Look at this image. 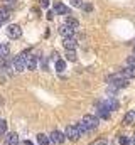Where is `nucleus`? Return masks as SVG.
<instances>
[{"label": "nucleus", "instance_id": "1", "mask_svg": "<svg viewBox=\"0 0 135 145\" xmlns=\"http://www.w3.org/2000/svg\"><path fill=\"white\" fill-rule=\"evenodd\" d=\"M128 81L127 78H123L122 74H113L111 76V88H127Z\"/></svg>", "mask_w": 135, "mask_h": 145}, {"label": "nucleus", "instance_id": "2", "mask_svg": "<svg viewBox=\"0 0 135 145\" xmlns=\"http://www.w3.org/2000/svg\"><path fill=\"white\" fill-rule=\"evenodd\" d=\"M79 137H81V133H79L78 127H76V125H68V128H66V138H69L71 142H76V140H79Z\"/></svg>", "mask_w": 135, "mask_h": 145}, {"label": "nucleus", "instance_id": "3", "mask_svg": "<svg viewBox=\"0 0 135 145\" xmlns=\"http://www.w3.org/2000/svg\"><path fill=\"white\" fill-rule=\"evenodd\" d=\"M12 66H14V69H15L17 72H22V71H26V69H27V68H26V59H24V56H22V54H19V56H15V57H14Z\"/></svg>", "mask_w": 135, "mask_h": 145}, {"label": "nucleus", "instance_id": "4", "mask_svg": "<svg viewBox=\"0 0 135 145\" xmlns=\"http://www.w3.org/2000/svg\"><path fill=\"white\" fill-rule=\"evenodd\" d=\"M83 123L86 125L88 130H95V128L98 127V118L93 116V115H85V116H83Z\"/></svg>", "mask_w": 135, "mask_h": 145}, {"label": "nucleus", "instance_id": "5", "mask_svg": "<svg viewBox=\"0 0 135 145\" xmlns=\"http://www.w3.org/2000/svg\"><path fill=\"white\" fill-rule=\"evenodd\" d=\"M7 36L10 37V39H19V37L22 36V29H20V25H17V24L9 25V27H7Z\"/></svg>", "mask_w": 135, "mask_h": 145}, {"label": "nucleus", "instance_id": "6", "mask_svg": "<svg viewBox=\"0 0 135 145\" xmlns=\"http://www.w3.org/2000/svg\"><path fill=\"white\" fill-rule=\"evenodd\" d=\"M49 140H51V142H54V144H63V142L66 140V135H63L59 130H54V132L51 133Z\"/></svg>", "mask_w": 135, "mask_h": 145}, {"label": "nucleus", "instance_id": "7", "mask_svg": "<svg viewBox=\"0 0 135 145\" xmlns=\"http://www.w3.org/2000/svg\"><path fill=\"white\" fill-rule=\"evenodd\" d=\"M3 142H5V145H19V135L17 133H7L5 135V138H3Z\"/></svg>", "mask_w": 135, "mask_h": 145}, {"label": "nucleus", "instance_id": "8", "mask_svg": "<svg viewBox=\"0 0 135 145\" xmlns=\"http://www.w3.org/2000/svg\"><path fill=\"white\" fill-rule=\"evenodd\" d=\"M98 115H100L101 118H105V120L110 118V110L106 108L105 101H100V103H98Z\"/></svg>", "mask_w": 135, "mask_h": 145}, {"label": "nucleus", "instance_id": "9", "mask_svg": "<svg viewBox=\"0 0 135 145\" xmlns=\"http://www.w3.org/2000/svg\"><path fill=\"white\" fill-rule=\"evenodd\" d=\"M76 44H78V42H76L74 37H66V39L63 40V46L66 47L68 51H74V49H76Z\"/></svg>", "mask_w": 135, "mask_h": 145}, {"label": "nucleus", "instance_id": "10", "mask_svg": "<svg viewBox=\"0 0 135 145\" xmlns=\"http://www.w3.org/2000/svg\"><path fill=\"white\" fill-rule=\"evenodd\" d=\"M59 34L64 37V39H66V37H73V36H74V29L68 27L66 24H64V25H61V27H59Z\"/></svg>", "mask_w": 135, "mask_h": 145}, {"label": "nucleus", "instance_id": "11", "mask_svg": "<svg viewBox=\"0 0 135 145\" xmlns=\"http://www.w3.org/2000/svg\"><path fill=\"white\" fill-rule=\"evenodd\" d=\"M35 64H37L35 56H32V54H31V56H27V57H26V68H27V69H31V71H32V69H35Z\"/></svg>", "mask_w": 135, "mask_h": 145}, {"label": "nucleus", "instance_id": "12", "mask_svg": "<svg viewBox=\"0 0 135 145\" xmlns=\"http://www.w3.org/2000/svg\"><path fill=\"white\" fill-rule=\"evenodd\" d=\"M54 12L56 14H63V15H66V14H69V8H68L66 5H63V3H54Z\"/></svg>", "mask_w": 135, "mask_h": 145}, {"label": "nucleus", "instance_id": "13", "mask_svg": "<svg viewBox=\"0 0 135 145\" xmlns=\"http://www.w3.org/2000/svg\"><path fill=\"white\" fill-rule=\"evenodd\" d=\"M120 74H122L123 78H127V79H128V78H135V68H134V66H127V68L120 72Z\"/></svg>", "mask_w": 135, "mask_h": 145}, {"label": "nucleus", "instance_id": "14", "mask_svg": "<svg viewBox=\"0 0 135 145\" xmlns=\"http://www.w3.org/2000/svg\"><path fill=\"white\" fill-rule=\"evenodd\" d=\"M9 17H10V10L7 7H2L0 8V24H3L5 20H9Z\"/></svg>", "mask_w": 135, "mask_h": 145}, {"label": "nucleus", "instance_id": "15", "mask_svg": "<svg viewBox=\"0 0 135 145\" xmlns=\"http://www.w3.org/2000/svg\"><path fill=\"white\" fill-rule=\"evenodd\" d=\"M105 105H106V108L110 110V111H113V110L118 108V101H117V100H113V98H108V100L105 101Z\"/></svg>", "mask_w": 135, "mask_h": 145}, {"label": "nucleus", "instance_id": "16", "mask_svg": "<svg viewBox=\"0 0 135 145\" xmlns=\"http://www.w3.org/2000/svg\"><path fill=\"white\" fill-rule=\"evenodd\" d=\"M37 142H39V145H49V144H51L49 137H47V135H44V133H39V135H37Z\"/></svg>", "mask_w": 135, "mask_h": 145}, {"label": "nucleus", "instance_id": "17", "mask_svg": "<svg viewBox=\"0 0 135 145\" xmlns=\"http://www.w3.org/2000/svg\"><path fill=\"white\" fill-rule=\"evenodd\" d=\"M66 25L68 27H71V29H78L79 24H78V20H76L74 17H68L66 19Z\"/></svg>", "mask_w": 135, "mask_h": 145}, {"label": "nucleus", "instance_id": "18", "mask_svg": "<svg viewBox=\"0 0 135 145\" xmlns=\"http://www.w3.org/2000/svg\"><path fill=\"white\" fill-rule=\"evenodd\" d=\"M134 118H135V111H128V113L125 115V118H123V123H125V125H130V123L134 121Z\"/></svg>", "mask_w": 135, "mask_h": 145}, {"label": "nucleus", "instance_id": "19", "mask_svg": "<svg viewBox=\"0 0 135 145\" xmlns=\"http://www.w3.org/2000/svg\"><path fill=\"white\" fill-rule=\"evenodd\" d=\"M64 69H66V63H64L63 59H58V61H56V71L63 72Z\"/></svg>", "mask_w": 135, "mask_h": 145}, {"label": "nucleus", "instance_id": "20", "mask_svg": "<svg viewBox=\"0 0 135 145\" xmlns=\"http://www.w3.org/2000/svg\"><path fill=\"white\" fill-rule=\"evenodd\" d=\"M9 68V59H7V56H2L0 57V69H7Z\"/></svg>", "mask_w": 135, "mask_h": 145}, {"label": "nucleus", "instance_id": "21", "mask_svg": "<svg viewBox=\"0 0 135 145\" xmlns=\"http://www.w3.org/2000/svg\"><path fill=\"white\" fill-rule=\"evenodd\" d=\"M66 59L68 61H71V63H74V61L78 59V57H76V52H74V51H68L66 52Z\"/></svg>", "mask_w": 135, "mask_h": 145}, {"label": "nucleus", "instance_id": "22", "mask_svg": "<svg viewBox=\"0 0 135 145\" xmlns=\"http://www.w3.org/2000/svg\"><path fill=\"white\" fill-rule=\"evenodd\" d=\"M2 56H9V46L7 44H0V57Z\"/></svg>", "mask_w": 135, "mask_h": 145}, {"label": "nucleus", "instance_id": "23", "mask_svg": "<svg viewBox=\"0 0 135 145\" xmlns=\"http://www.w3.org/2000/svg\"><path fill=\"white\" fill-rule=\"evenodd\" d=\"M5 133H7V121L0 120V135H5Z\"/></svg>", "mask_w": 135, "mask_h": 145}, {"label": "nucleus", "instance_id": "24", "mask_svg": "<svg viewBox=\"0 0 135 145\" xmlns=\"http://www.w3.org/2000/svg\"><path fill=\"white\" fill-rule=\"evenodd\" d=\"M76 127H78V130H79V133H81V135H83V133H86V132H88V128H86V125H85V123H83V121H81V123H78V125H76Z\"/></svg>", "mask_w": 135, "mask_h": 145}, {"label": "nucleus", "instance_id": "25", "mask_svg": "<svg viewBox=\"0 0 135 145\" xmlns=\"http://www.w3.org/2000/svg\"><path fill=\"white\" fill-rule=\"evenodd\" d=\"M127 66H134L135 68V56H130V57L127 59Z\"/></svg>", "mask_w": 135, "mask_h": 145}, {"label": "nucleus", "instance_id": "26", "mask_svg": "<svg viewBox=\"0 0 135 145\" xmlns=\"http://www.w3.org/2000/svg\"><path fill=\"white\" fill-rule=\"evenodd\" d=\"M120 144L122 145H128L130 144V138H128V137H120Z\"/></svg>", "mask_w": 135, "mask_h": 145}, {"label": "nucleus", "instance_id": "27", "mask_svg": "<svg viewBox=\"0 0 135 145\" xmlns=\"http://www.w3.org/2000/svg\"><path fill=\"white\" fill-rule=\"evenodd\" d=\"M90 145H106V140L105 138H100V140H95L93 144H90Z\"/></svg>", "mask_w": 135, "mask_h": 145}, {"label": "nucleus", "instance_id": "28", "mask_svg": "<svg viewBox=\"0 0 135 145\" xmlns=\"http://www.w3.org/2000/svg\"><path fill=\"white\" fill-rule=\"evenodd\" d=\"M73 7H81V0H69Z\"/></svg>", "mask_w": 135, "mask_h": 145}, {"label": "nucleus", "instance_id": "29", "mask_svg": "<svg viewBox=\"0 0 135 145\" xmlns=\"http://www.w3.org/2000/svg\"><path fill=\"white\" fill-rule=\"evenodd\" d=\"M39 2H41L42 7H47V5H49V0H39Z\"/></svg>", "mask_w": 135, "mask_h": 145}, {"label": "nucleus", "instance_id": "30", "mask_svg": "<svg viewBox=\"0 0 135 145\" xmlns=\"http://www.w3.org/2000/svg\"><path fill=\"white\" fill-rule=\"evenodd\" d=\"M81 7H83L86 12H90V10H91V5H81Z\"/></svg>", "mask_w": 135, "mask_h": 145}, {"label": "nucleus", "instance_id": "31", "mask_svg": "<svg viewBox=\"0 0 135 145\" xmlns=\"http://www.w3.org/2000/svg\"><path fill=\"white\" fill-rule=\"evenodd\" d=\"M52 17H54V14H52V12H47V19L52 20Z\"/></svg>", "mask_w": 135, "mask_h": 145}, {"label": "nucleus", "instance_id": "32", "mask_svg": "<svg viewBox=\"0 0 135 145\" xmlns=\"http://www.w3.org/2000/svg\"><path fill=\"white\" fill-rule=\"evenodd\" d=\"M22 145H34V144H31V142L27 140V142H24V144H22Z\"/></svg>", "mask_w": 135, "mask_h": 145}, {"label": "nucleus", "instance_id": "33", "mask_svg": "<svg viewBox=\"0 0 135 145\" xmlns=\"http://www.w3.org/2000/svg\"><path fill=\"white\" fill-rule=\"evenodd\" d=\"M134 52H135V46H134Z\"/></svg>", "mask_w": 135, "mask_h": 145}, {"label": "nucleus", "instance_id": "34", "mask_svg": "<svg viewBox=\"0 0 135 145\" xmlns=\"http://www.w3.org/2000/svg\"><path fill=\"white\" fill-rule=\"evenodd\" d=\"M134 144H135V138H134Z\"/></svg>", "mask_w": 135, "mask_h": 145}]
</instances>
